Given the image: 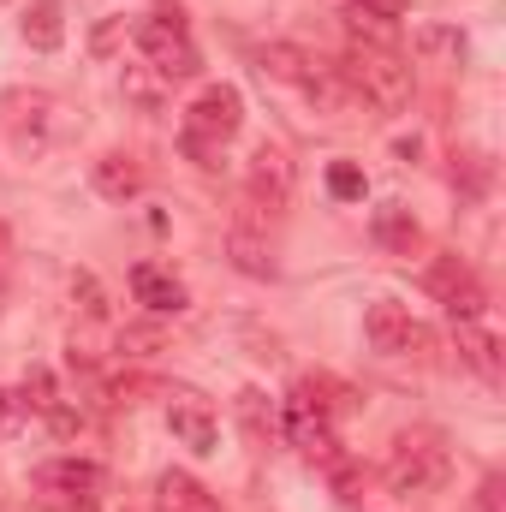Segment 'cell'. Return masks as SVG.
<instances>
[{"mask_svg": "<svg viewBox=\"0 0 506 512\" xmlns=\"http://www.w3.org/2000/svg\"><path fill=\"white\" fill-rule=\"evenodd\" d=\"M417 48H423V54H453V60H465V36H459V30H423Z\"/></svg>", "mask_w": 506, "mask_h": 512, "instance_id": "cell-21", "label": "cell"}, {"mask_svg": "<svg viewBox=\"0 0 506 512\" xmlns=\"http://www.w3.org/2000/svg\"><path fill=\"white\" fill-rule=\"evenodd\" d=\"M72 298H84V316H90V322H108V298H102L96 274H78V280H72Z\"/></svg>", "mask_w": 506, "mask_h": 512, "instance_id": "cell-20", "label": "cell"}, {"mask_svg": "<svg viewBox=\"0 0 506 512\" xmlns=\"http://www.w3.org/2000/svg\"><path fill=\"white\" fill-rule=\"evenodd\" d=\"M340 78H346V90L364 96L376 114H399V108H411V60H405L393 42H352Z\"/></svg>", "mask_w": 506, "mask_h": 512, "instance_id": "cell-1", "label": "cell"}, {"mask_svg": "<svg viewBox=\"0 0 506 512\" xmlns=\"http://www.w3.org/2000/svg\"><path fill=\"white\" fill-rule=\"evenodd\" d=\"M167 429H173L191 453H215V441H221V429H215V417H209V405H203L197 393H173V399H167Z\"/></svg>", "mask_w": 506, "mask_h": 512, "instance_id": "cell-13", "label": "cell"}, {"mask_svg": "<svg viewBox=\"0 0 506 512\" xmlns=\"http://www.w3.org/2000/svg\"><path fill=\"white\" fill-rule=\"evenodd\" d=\"M30 483H36L48 501L90 507V495L102 489V465H96V459H78V453H66V459H48V465H36V471H30Z\"/></svg>", "mask_w": 506, "mask_h": 512, "instance_id": "cell-7", "label": "cell"}, {"mask_svg": "<svg viewBox=\"0 0 506 512\" xmlns=\"http://www.w3.org/2000/svg\"><path fill=\"white\" fill-rule=\"evenodd\" d=\"M227 251H233V262H239L245 274H256V280H268V274H274V245H268V209H256L251 197H245V209L233 215Z\"/></svg>", "mask_w": 506, "mask_h": 512, "instance_id": "cell-9", "label": "cell"}, {"mask_svg": "<svg viewBox=\"0 0 506 512\" xmlns=\"http://www.w3.org/2000/svg\"><path fill=\"white\" fill-rule=\"evenodd\" d=\"M376 245L393 256H411L423 245V233H417V221H411V209H399V203H381L376 209Z\"/></svg>", "mask_w": 506, "mask_h": 512, "instance_id": "cell-18", "label": "cell"}, {"mask_svg": "<svg viewBox=\"0 0 506 512\" xmlns=\"http://www.w3.org/2000/svg\"><path fill=\"white\" fill-rule=\"evenodd\" d=\"M0 108H6V114H0V131H6L12 155L36 161V155L54 143V102H48V96H6Z\"/></svg>", "mask_w": 506, "mask_h": 512, "instance_id": "cell-6", "label": "cell"}, {"mask_svg": "<svg viewBox=\"0 0 506 512\" xmlns=\"http://www.w3.org/2000/svg\"><path fill=\"white\" fill-rule=\"evenodd\" d=\"M286 435H292V447L304 453V459H334V417L328 411H316L310 399H286Z\"/></svg>", "mask_w": 506, "mask_h": 512, "instance_id": "cell-11", "label": "cell"}, {"mask_svg": "<svg viewBox=\"0 0 506 512\" xmlns=\"http://www.w3.org/2000/svg\"><path fill=\"white\" fill-rule=\"evenodd\" d=\"M364 340H370V352H381V358H399V352L423 346V328L411 322V310H405V304L376 298V304L364 310Z\"/></svg>", "mask_w": 506, "mask_h": 512, "instance_id": "cell-10", "label": "cell"}, {"mask_svg": "<svg viewBox=\"0 0 506 512\" xmlns=\"http://www.w3.org/2000/svg\"><path fill=\"white\" fill-rule=\"evenodd\" d=\"M131 42H137V54L149 60V72H155V78H167V84H179V78H197V72H203L197 42H191V30H185L173 12L143 18V24L131 30Z\"/></svg>", "mask_w": 506, "mask_h": 512, "instance_id": "cell-4", "label": "cell"}, {"mask_svg": "<svg viewBox=\"0 0 506 512\" xmlns=\"http://www.w3.org/2000/svg\"><path fill=\"white\" fill-rule=\"evenodd\" d=\"M459 328V358L483 376V382H501V340L489 334V328H477V322H453Z\"/></svg>", "mask_w": 506, "mask_h": 512, "instance_id": "cell-17", "label": "cell"}, {"mask_svg": "<svg viewBox=\"0 0 506 512\" xmlns=\"http://www.w3.org/2000/svg\"><path fill=\"white\" fill-rule=\"evenodd\" d=\"M24 417H30L24 393H18V387H0V435H12V429H18Z\"/></svg>", "mask_w": 506, "mask_h": 512, "instance_id": "cell-23", "label": "cell"}, {"mask_svg": "<svg viewBox=\"0 0 506 512\" xmlns=\"http://www.w3.org/2000/svg\"><path fill=\"white\" fill-rule=\"evenodd\" d=\"M18 36L36 48V54H54L66 42V18H60V0H30L24 18H18Z\"/></svg>", "mask_w": 506, "mask_h": 512, "instance_id": "cell-16", "label": "cell"}, {"mask_svg": "<svg viewBox=\"0 0 506 512\" xmlns=\"http://www.w3.org/2000/svg\"><path fill=\"white\" fill-rule=\"evenodd\" d=\"M292 161H286V149L280 143H256L251 149V173H245V185H251V203L256 209H286L292 203Z\"/></svg>", "mask_w": 506, "mask_h": 512, "instance_id": "cell-8", "label": "cell"}, {"mask_svg": "<svg viewBox=\"0 0 506 512\" xmlns=\"http://www.w3.org/2000/svg\"><path fill=\"white\" fill-rule=\"evenodd\" d=\"M399 12H405V0H352V18H370V24H387V30H393Z\"/></svg>", "mask_w": 506, "mask_h": 512, "instance_id": "cell-22", "label": "cell"}, {"mask_svg": "<svg viewBox=\"0 0 506 512\" xmlns=\"http://www.w3.org/2000/svg\"><path fill=\"white\" fill-rule=\"evenodd\" d=\"M245 126V96L233 90V84H209L191 108H185V155H197L203 167H215V155H221V143H233Z\"/></svg>", "mask_w": 506, "mask_h": 512, "instance_id": "cell-2", "label": "cell"}, {"mask_svg": "<svg viewBox=\"0 0 506 512\" xmlns=\"http://www.w3.org/2000/svg\"><path fill=\"white\" fill-rule=\"evenodd\" d=\"M328 191H334L340 203H358V197H364L370 185H364V173H358L352 161H334V167H328Z\"/></svg>", "mask_w": 506, "mask_h": 512, "instance_id": "cell-19", "label": "cell"}, {"mask_svg": "<svg viewBox=\"0 0 506 512\" xmlns=\"http://www.w3.org/2000/svg\"><path fill=\"white\" fill-rule=\"evenodd\" d=\"M155 507L161 512H221L215 495H209L191 471H161V477H155Z\"/></svg>", "mask_w": 506, "mask_h": 512, "instance_id": "cell-15", "label": "cell"}, {"mask_svg": "<svg viewBox=\"0 0 506 512\" xmlns=\"http://www.w3.org/2000/svg\"><path fill=\"white\" fill-rule=\"evenodd\" d=\"M6 256H12V233L0 227V268H6Z\"/></svg>", "mask_w": 506, "mask_h": 512, "instance_id": "cell-24", "label": "cell"}, {"mask_svg": "<svg viewBox=\"0 0 506 512\" xmlns=\"http://www.w3.org/2000/svg\"><path fill=\"white\" fill-rule=\"evenodd\" d=\"M423 280H429V292L447 304V316H453V322H483V310H489V292H483V280H477V274H471L459 256H435Z\"/></svg>", "mask_w": 506, "mask_h": 512, "instance_id": "cell-5", "label": "cell"}, {"mask_svg": "<svg viewBox=\"0 0 506 512\" xmlns=\"http://www.w3.org/2000/svg\"><path fill=\"white\" fill-rule=\"evenodd\" d=\"M387 489L393 495H435L447 477H453V453L435 429H411L393 441V459H387Z\"/></svg>", "mask_w": 506, "mask_h": 512, "instance_id": "cell-3", "label": "cell"}, {"mask_svg": "<svg viewBox=\"0 0 506 512\" xmlns=\"http://www.w3.org/2000/svg\"><path fill=\"white\" fill-rule=\"evenodd\" d=\"M90 185H96L108 203H126V197H137V191H143V167H137L131 155H120V149H108V155H96Z\"/></svg>", "mask_w": 506, "mask_h": 512, "instance_id": "cell-14", "label": "cell"}, {"mask_svg": "<svg viewBox=\"0 0 506 512\" xmlns=\"http://www.w3.org/2000/svg\"><path fill=\"white\" fill-rule=\"evenodd\" d=\"M131 298H137L149 316H179V310L191 304V292H185L161 262H137V268H131Z\"/></svg>", "mask_w": 506, "mask_h": 512, "instance_id": "cell-12", "label": "cell"}]
</instances>
